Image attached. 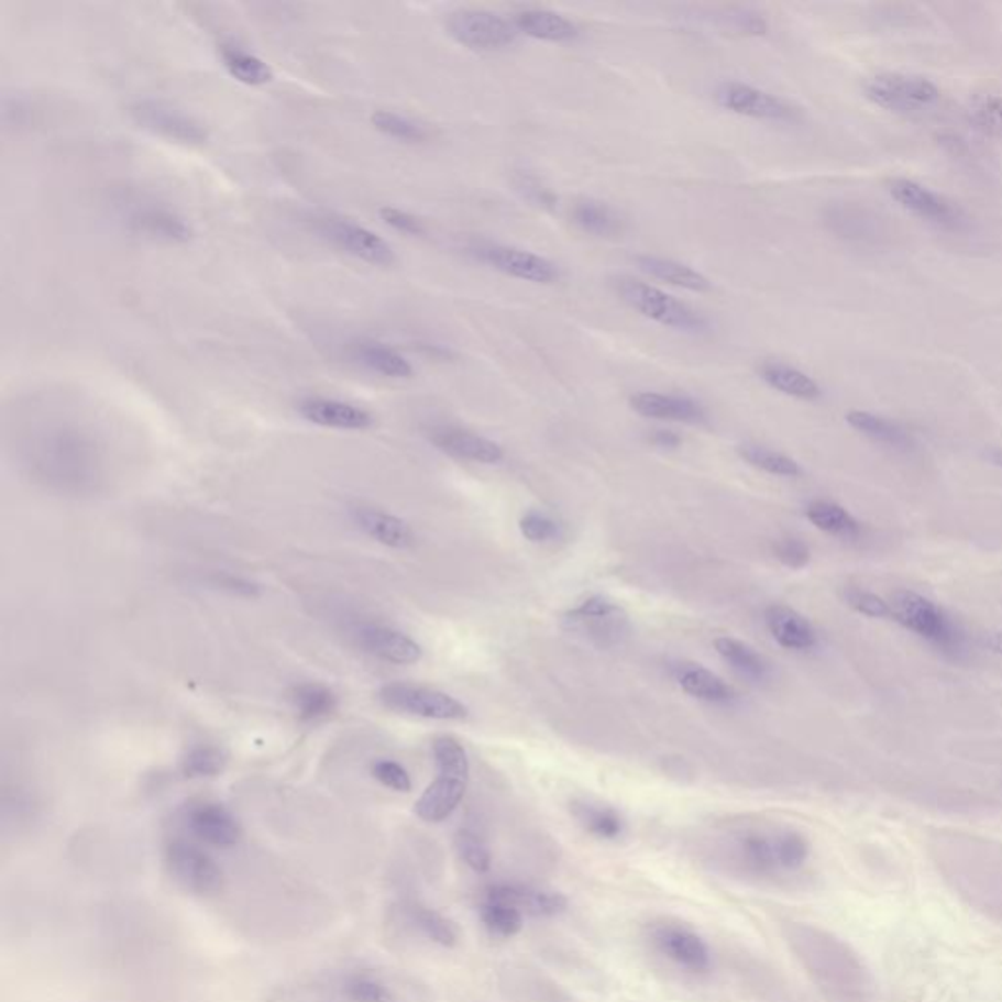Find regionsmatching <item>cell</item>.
I'll list each match as a JSON object with an SVG mask.
<instances>
[{
	"mask_svg": "<svg viewBox=\"0 0 1002 1002\" xmlns=\"http://www.w3.org/2000/svg\"><path fill=\"white\" fill-rule=\"evenodd\" d=\"M378 700L390 711L421 719L464 720L469 717V707L462 701L416 683H386L378 692Z\"/></svg>",
	"mask_w": 1002,
	"mask_h": 1002,
	"instance_id": "8",
	"label": "cell"
},
{
	"mask_svg": "<svg viewBox=\"0 0 1002 1002\" xmlns=\"http://www.w3.org/2000/svg\"><path fill=\"white\" fill-rule=\"evenodd\" d=\"M469 251L482 263L524 283L554 284L560 278L559 266L525 249L478 241L472 243Z\"/></svg>",
	"mask_w": 1002,
	"mask_h": 1002,
	"instance_id": "12",
	"label": "cell"
},
{
	"mask_svg": "<svg viewBox=\"0 0 1002 1002\" xmlns=\"http://www.w3.org/2000/svg\"><path fill=\"white\" fill-rule=\"evenodd\" d=\"M26 461L37 480L59 492L85 494L97 488V444L75 427H47L26 447Z\"/></svg>",
	"mask_w": 1002,
	"mask_h": 1002,
	"instance_id": "1",
	"label": "cell"
},
{
	"mask_svg": "<svg viewBox=\"0 0 1002 1002\" xmlns=\"http://www.w3.org/2000/svg\"><path fill=\"white\" fill-rule=\"evenodd\" d=\"M404 914L408 923L416 928L427 940L433 942L441 948H454L459 944V931L451 918L439 913L431 906L423 905L419 901H406L404 903Z\"/></svg>",
	"mask_w": 1002,
	"mask_h": 1002,
	"instance_id": "32",
	"label": "cell"
},
{
	"mask_svg": "<svg viewBox=\"0 0 1002 1002\" xmlns=\"http://www.w3.org/2000/svg\"><path fill=\"white\" fill-rule=\"evenodd\" d=\"M515 187L535 206L554 208V205H557V196L552 195L539 178L532 177L529 173H519L515 177Z\"/></svg>",
	"mask_w": 1002,
	"mask_h": 1002,
	"instance_id": "52",
	"label": "cell"
},
{
	"mask_svg": "<svg viewBox=\"0 0 1002 1002\" xmlns=\"http://www.w3.org/2000/svg\"><path fill=\"white\" fill-rule=\"evenodd\" d=\"M454 848L459 851L461 860L471 868L474 873H488L492 870V851L488 844L480 834L474 833L472 828H461L454 836Z\"/></svg>",
	"mask_w": 1002,
	"mask_h": 1002,
	"instance_id": "44",
	"label": "cell"
},
{
	"mask_svg": "<svg viewBox=\"0 0 1002 1002\" xmlns=\"http://www.w3.org/2000/svg\"><path fill=\"white\" fill-rule=\"evenodd\" d=\"M517 32L542 42H572L580 36V30L572 20L564 19L559 12L542 9L521 10L514 20Z\"/></svg>",
	"mask_w": 1002,
	"mask_h": 1002,
	"instance_id": "26",
	"label": "cell"
},
{
	"mask_svg": "<svg viewBox=\"0 0 1002 1002\" xmlns=\"http://www.w3.org/2000/svg\"><path fill=\"white\" fill-rule=\"evenodd\" d=\"M381 218L384 220V223H388L392 230L399 231V233H406V235H426V225L423 222L416 218L414 213L406 212V210H399V208H392V206H386L382 208Z\"/></svg>",
	"mask_w": 1002,
	"mask_h": 1002,
	"instance_id": "53",
	"label": "cell"
},
{
	"mask_svg": "<svg viewBox=\"0 0 1002 1002\" xmlns=\"http://www.w3.org/2000/svg\"><path fill=\"white\" fill-rule=\"evenodd\" d=\"M991 461L997 462V464H1002V451H993Z\"/></svg>",
	"mask_w": 1002,
	"mask_h": 1002,
	"instance_id": "57",
	"label": "cell"
},
{
	"mask_svg": "<svg viewBox=\"0 0 1002 1002\" xmlns=\"http://www.w3.org/2000/svg\"><path fill=\"white\" fill-rule=\"evenodd\" d=\"M730 26L735 27L740 34L748 36H763L768 32V22L762 14L752 12V10H730L728 16H725Z\"/></svg>",
	"mask_w": 1002,
	"mask_h": 1002,
	"instance_id": "54",
	"label": "cell"
},
{
	"mask_svg": "<svg viewBox=\"0 0 1002 1002\" xmlns=\"http://www.w3.org/2000/svg\"><path fill=\"white\" fill-rule=\"evenodd\" d=\"M433 758L437 778L417 799L414 811L421 821L437 825L453 815L466 795L471 781V760L461 740L451 735L433 740Z\"/></svg>",
	"mask_w": 1002,
	"mask_h": 1002,
	"instance_id": "2",
	"label": "cell"
},
{
	"mask_svg": "<svg viewBox=\"0 0 1002 1002\" xmlns=\"http://www.w3.org/2000/svg\"><path fill=\"white\" fill-rule=\"evenodd\" d=\"M371 773L376 781H381L384 788L398 793H409L411 791V775L401 763L394 760H378L373 763Z\"/></svg>",
	"mask_w": 1002,
	"mask_h": 1002,
	"instance_id": "49",
	"label": "cell"
},
{
	"mask_svg": "<svg viewBox=\"0 0 1002 1002\" xmlns=\"http://www.w3.org/2000/svg\"><path fill=\"white\" fill-rule=\"evenodd\" d=\"M760 378L773 390L781 392V394L791 396V398L813 401V399H818L823 396L818 382L815 378H811L807 373L791 366V364L766 361L760 366Z\"/></svg>",
	"mask_w": 1002,
	"mask_h": 1002,
	"instance_id": "30",
	"label": "cell"
},
{
	"mask_svg": "<svg viewBox=\"0 0 1002 1002\" xmlns=\"http://www.w3.org/2000/svg\"><path fill=\"white\" fill-rule=\"evenodd\" d=\"M218 55L222 59L223 69L243 85L263 87L275 79V73L265 59H261L257 54L249 52L235 42H223L218 45Z\"/></svg>",
	"mask_w": 1002,
	"mask_h": 1002,
	"instance_id": "29",
	"label": "cell"
},
{
	"mask_svg": "<svg viewBox=\"0 0 1002 1002\" xmlns=\"http://www.w3.org/2000/svg\"><path fill=\"white\" fill-rule=\"evenodd\" d=\"M737 453L746 464H750L766 474H772V476L799 478L803 474L797 461H793L788 454L773 451L770 447H763V444H738Z\"/></svg>",
	"mask_w": 1002,
	"mask_h": 1002,
	"instance_id": "39",
	"label": "cell"
},
{
	"mask_svg": "<svg viewBox=\"0 0 1002 1002\" xmlns=\"http://www.w3.org/2000/svg\"><path fill=\"white\" fill-rule=\"evenodd\" d=\"M715 650L738 675H742L746 680L763 682L770 675V662L742 640L719 637L715 640Z\"/></svg>",
	"mask_w": 1002,
	"mask_h": 1002,
	"instance_id": "34",
	"label": "cell"
},
{
	"mask_svg": "<svg viewBox=\"0 0 1002 1002\" xmlns=\"http://www.w3.org/2000/svg\"><path fill=\"white\" fill-rule=\"evenodd\" d=\"M773 554L783 566L791 568V570H801V568L807 566L808 562H811V549L805 542L801 541V539H795V537H785V539H780V541L775 542L773 544Z\"/></svg>",
	"mask_w": 1002,
	"mask_h": 1002,
	"instance_id": "50",
	"label": "cell"
},
{
	"mask_svg": "<svg viewBox=\"0 0 1002 1002\" xmlns=\"http://www.w3.org/2000/svg\"><path fill=\"white\" fill-rule=\"evenodd\" d=\"M967 118L979 132L1002 140V92L976 95L967 104Z\"/></svg>",
	"mask_w": 1002,
	"mask_h": 1002,
	"instance_id": "41",
	"label": "cell"
},
{
	"mask_svg": "<svg viewBox=\"0 0 1002 1002\" xmlns=\"http://www.w3.org/2000/svg\"><path fill=\"white\" fill-rule=\"evenodd\" d=\"M740 858L748 871H752L756 876H772L775 871H780L773 836L746 834L745 838L740 840Z\"/></svg>",
	"mask_w": 1002,
	"mask_h": 1002,
	"instance_id": "42",
	"label": "cell"
},
{
	"mask_svg": "<svg viewBox=\"0 0 1002 1002\" xmlns=\"http://www.w3.org/2000/svg\"><path fill=\"white\" fill-rule=\"evenodd\" d=\"M572 815L587 834L599 840H619L627 830L621 813L607 805L576 801L572 805Z\"/></svg>",
	"mask_w": 1002,
	"mask_h": 1002,
	"instance_id": "36",
	"label": "cell"
},
{
	"mask_svg": "<svg viewBox=\"0 0 1002 1002\" xmlns=\"http://www.w3.org/2000/svg\"><path fill=\"white\" fill-rule=\"evenodd\" d=\"M572 222L594 238H617L625 230L621 213L594 198L577 200L576 205L572 206Z\"/></svg>",
	"mask_w": 1002,
	"mask_h": 1002,
	"instance_id": "31",
	"label": "cell"
},
{
	"mask_svg": "<svg viewBox=\"0 0 1002 1002\" xmlns=\"http://www.w3.org/2000/svg\"><path fill=\"white\" fill-rule=\"evenodd\" d=\"M208 582H210L213 587H218V590L228 592V594L231 595L251 597V599L261 595V586L255 584L253 580L238 576V574H231V572H212V574L208 576Z\"/></svg>",
	"mask_w": 1002,
	"mask_h": 1002,
	"instance_id": "51",
	"label": "cell"
},
{
	"mask_svg": "<svg viewBox=\"0 0 1002 1002\" xmlns=\"http://www.w3.org/2000/svg\"><path fill=\"white\" fill-rule=\"evenodd\" d=\"M678 683L683 692L695 700L715 705H728L737 700V692L720 675L711 672L700 664H685L678 668Z\"/></svg>",
	"mask_w": 1002,
	"mask_h": 1002,
	"instance_id": "28",
	"label": "cell"
},
{
	"mask_svg": "<svg viewBox=\"0 0 1002 1002\" xmlns=\"http://www.w3.org/2000/svg\"><path fill=\"white\" fill-rule=\"evenodd\" d=\"M429 441L436 444L441 453L449 454L459 461L478 462V464H497L504 461L502 444L488 437L478 436L469 429L454 426L433 427L429 431Z\"/></svg>",
	"mask_w": 1002,
	"mask_h": 1002,
	"instance_id": "20",
	"label": "cell"
},
{
	"mask_svg": "<svg viewBox=\"0 0 1002 1002\" xmlns=\"http://www.w3.org/2000/svg\"><path fill=\"white\" fill-rule=\"evenodd\" d=\"M635 261H637V265H639L642 273H647V275L657 278V280H662V283L683 288V290L709 293L711 288H713V283L707 276L700 273V271H695L693 266L683 265V263L674 261V258L639 255Z\"/></svg>",
	"mask_w": 1002,
	"mask_h": 1002,
	"instance_id": "27",
	"label": "cell"
},
{
	"mask_svg": "<svg viewBox=\"0 0 1002 1002\" xmlns=\"http://www.w3.org/2000/svg\"><path fill=\"white\" fill-rule=\"evenodd\" d=\"M519 531L527 541L539 544V542L557 541L562 532V525L552 515L539 511V509H529L519 519Z\"/></svg>",
	"mask_w": 1002,
	"mask_h": 1002,
	"instance_id": "47",
	"label": "cell"
},
{
	"mask_svg": "<svg viewBox=\"0 0 1002 1002\" xmlns=\"http://www.w3.org/2000/svg\"><path fill=\"white\" fill-rule=\"evenodd\" d=\"M805 517L811 524L815 525L818 531L828 532L833 537L840 539H858L861 532V525L846 507L838 506L834 502L826 499H815L805 507Z\"/></svg>",
	"mask_w": 1002,
	"mask_h": 1002,
	"instance_id": "35",
	"label": "cell"
},
{
	"mask_svg": "<svg viewBox=\"0 0 1002 1002\" xmlns=\"http://www.w3.org/2000/svg\"><path fill=\"white\" fill-rule=\"evenodd\" d=\"M341 993L349 1002H392L388 984L371 973H351L341 983Z\"/></svg>",
	"mask_w": 1002,
	"mask_h": 1002,
	"instance_id": "45",
	"label": "cell"
},
{
	"mask_svg": "<svg viewBox=\"0 0 1002 1002\" xmlns=\"http://www.w3.org/2000/svg\"><path fill=\"white\" fill-rule=\"evenodd\" d=\"M888 192L896 205L918 216L926 222L938 223L944 228H954L961 222L959 208L951 205L944 196L936 195L931 188L911 178L896 177L888 183Z\"/></svg>",
	"mask_w": 1002,
	"mask_h": 1002,
	"instance_id": "16",
	"label": "cell"
},
{
	"mask_svg": "<svg viewBox=\"0 0 1002 1002\" xmlns=\"http://www.w3.org/2000/svg\"><path fill=\"white\" fill-rule=\"evenodd\" d=\"M773 846H775V858H778L780 870L795 871L803 868L811 854L807 838L795 830H783V833L775 834Z\"/></svg>",
	"mask_w": 1002,
	"mask_h": 1002,
	"instance_id": "46",
	"label": "cell"
},
{
	"mask_svg": "<svg viewBox=\"0 0 1002 1002\" xmlns=\"http://www.w3.org/2000/svg\"><path fill=\"white\" fill-rule=\"evenodd\" d=\"M353 637L364 652L390 664H416L423 657V648L416 640L381 623H359L353 629Z\"/></svg>",
	"mask_w": 1002,
	"mask_h": 1002,
	"instance_id": "18",
	"label": "cell"
},
{
	"mask_svg": "<svg viewBox=\"0 0 1002 1002\" xmlns=\"http://www.w3.org/2000/svg\"><path fill=\"white\" fill-rule=\"evenodd\" d=\"M480 921L484 928L496 936V938H514L519 932L524 931V914L519 913L514 905L504 903L499 899L482 895L478 905Z\"/></svg>",
	"mask_w": 1002,
	"mask_h": 1002,
	"instance_id": "38",
	"label": "cell"
},
{
	"mask_svg": "<svg viewBox=\"0 0 1002 1002\" xmlns=\"http://www.w3.org/2000/svg\"><path fill=\"white\" fill-rule=\"evenodd\" d=\"M648 441L658 447V449H678L682 444V437L678 436L672 429H654L650 436H648Z\"/></svg>",
	"mask_w": 1002,
	"mask_h": 1002,
	"instance_id": "55",
	"label": "cell"
},
{
	"mask_svg": "<svg viewBox=\"0 0 1002 1002\" xmlns=\"http://www.w3.org/2000/svg\"><path fill=\"white\" fill-rule=\"evenodd\" d=\"M844 602L846 605L860 615L871 617V619H891L893 621V609L888 599L881 595L861 590V587H846L844 590Z\"/></svg>",
	"mask_w": 1002,
	"mask_h": 1002,
	"instance_id": "48",
	"label": "cell"
},
{
	"mask_svg": "<svg viewBox=\"0 0 1002 1002\" xmlns=\"http://www.w3.org/2000/svg\"><path fill=\"white\" fill-rule=\"evenodd\" d=\"M615 290L632 310L664 328L683 333H705L709 329V321L703 313L652 284L630 276H619L615 280Z\"/></svg>",
	"mask_w": 1002,
	"mask_h": 1002,
	"instance_id": "4",
	"label": "cell"
},
{
	"mask_svg": "<svg viewBox=\"0 0 1002 1002\" xmlns=\"http://www.w3.org/2000/svg\"><path fill=\"white\" fill-rule=\"evenodd\" d=\"M984 645H987V648H991L993 652H997V654H1002V630H999V632H989V635L984 637Z\"/></svg>",
	"mask_w": 1002,
	"mask_h": 1002,
	"instance_id": "56",
	"label": "cell"
},
{
	"mask_svg": "<svg viewBox=\"0 0 1002 1002\" xmlns=\"http://www.w3.org/2000/svg\"><path fill=\"white\" fill-rule=\"evenodd\" d=\"M125 223L130 231L140 238L170 245H183L195 235V230L187 218L167 206H135L132 212L128 213Z\"/></svg>",
	"mask_w": 1002,
	"mask_h": 1002,
	"instance_id": "17",
	"label": "cell"
},
{
	"mask_svg": "<svg viewBox=\"0 0 1002 1002\" xmlns=\"http://www.w3.org/2000/svg\"><path fill=\"white\" fill-rule=\"evenodd\" d=\"M128 112L140 128L169 142L202 145L208 140V128L196 115L165 100L140 98L130 104Z\"/></svg>",
	"mask_w": 1002,
	"mask_h": 1002,
	"instance_id": "9",
	"label": "cell"
},
{
	"mask_svg": "<svg viewBox=\"0 0 1002 1002\" xmlns=\"http://www.w3.org/2000/svg\"><path fill=\"white\" fill-rule=\"evenodd\" d=\"M223 768H225V755L218 746L212 745L192 746L180 762V770L190 780L216 778L223 772Z\"/></svg>",
	"mask_w": 1002,
	"mask_h": 1002,
	"instance_id": "43",
	"label": "cell"
},
{
	"mask_svg": "<svg viewBox=\"0 0 1002 1002\" xmlns=\"http://www.w3.org/2000/svg\"><path fill=\"white\" fill-rule=\"evenodd\" d=\"M763 621L772 639L790 652H811L818 647V635L813 623L790 605L773 604L766 607Z\"/></svg>",
	"mask_w": 1002,
	"mask_h": 1002,
	"instance_id": "23",
	"label": "cell"
},
{
	"mask_svg": "<svg viewBox=\"0 0 1002 1002\" xmlns=\"http://www.w3.org/2000/svg\"><path fill=\"white\" fill-rule=\"evenodd\" d=\"M294 709L298 719L311 720L328 719L338 711V695L323 683L308 682L296 685L290 692Z\"/></svg>",
	"mask_w": 1002,
	"mask_h": 1002,
	"instance_id": "37",
	"label": "cell"
},
{
	"mask_svg": "<svg viewBox=\"0 0 1002 1002\" xmlns=\"http://www.w3.org/2000/svg\"><path fill=\"white\" fill-rule=\"evenodd\" d=\"M346 355L368 373L382 378L406 381L414 376V364L394 346L368 338H356L346 343Z\"/></svg>",
	"mask_w": 1002,
	"mask_h": 1002,
	"instance_id": "22",
	"label": "cell"
},
{
	"mask_svg": "<svg viewBox=\"0 0 1002 1002\" xmlns=\"http://www.w3.org/2000/svg\"><path fill=\"white\" fill-rule=\"evenodd\" d=\"M185 825L198 843L220 850L235 848L243 836L240 821L230 808L213 801H196L188 805L185 811Z\"/></svg>",
	"mask_w": 1002,
	"mask_h": 1002,
	"instance_id": "15",
	"label": "cell"
},
{
	"mask_svg": "<svg viewBox=\"0 0 1002 1002\" xmlns=\"http://www.w3.org/2000/svg\"><path fill=\"white\" fill-rule=\"evenodd\" d=\"M165 868L178 888L198 896L220 895L225 888V873L210 851L187 838H173L165 844Z\"/></svg>",
	"mask_w": 1002,
	"mask_h": 1002,
	"instance_id": "6",
	"label": "cell"
},
{
	"mask_svg": "<svg viewBox=\"0 0 1002 1002\" xmlns=\"http://www.w3.org/2000/svg\"><path fill=\"white\" fill-rule=\"evenodd\" d=\"M650 942L665 959H670L685 973L695 977L709 976L713 969L709 946L692 928L683 924H657L650 932Z\"/></svg>",
	"mask_w": 1002,
	"mask_h": 1002,
	"instance_id": "14",
	"label": "cell"
},
{
	"mask_svg": "<svg viewBox=\"0 0 1002 1002\" xmlns=\"http://www.w3.org/2000/svg\"><path fill=\"white\" fill-rule=\"evenodd\" d=\"M351 519L364 535H368L373 541L381 542L384 547L406 550L416 544V532L411 525L388 511H382L376 507L353 506Z\"/></svg>",
	"mask_w": 1002,
	"mask_h": 1002,
	"instance_id": "25",
	"label": "cell"
},
{
	"mask_svg": "<svg viewBox=\"0 0 1002 1002\" xmlns=\"http://www.w3.org/2000/svg\"><path fill=\"white\" fill-rule=\"evenodd\" d=\"M863 92L873 104L896 114H918L940 100V89L931 79L911 73H878L866 80Z\"/></svg>",
	"mask_w": 1002,
	"mask_h": 1002,
	"instance_id": "7",
	"label": "cell"
},
{
	"mask_svg": "<svg viewBox=\"0 0 1002 1002\" xmlns=\"http://www.w3.org/2000/svg\"><path fill=\"white\" fill-rule=\"evenodd\" d=\"M564 623L570 630L586 635L597 647L604 648L619 645L629 632V621L621 605L615 604L605 595H592L576 607L568 609Z\"/></svg>",
	"mask_w": 1002,
	"mask_h": 1002,
	"instance_id": "11",
	"label": "cell"
},
{
	"mask_svg": "<svg viewBox=\"0 0 1002 1002\" xmlns=\"http://www.w3.org/2000/svg\"><path fill=\"white\" fill-rule=\"evenodd\" d=\"M298 414L313 426L341 429V431H364L374 426V416L368 409L345 399L308 396L300 399Z\"/></svg>",
	"mask_w": 1002,
	"mask_h": 1002,
	"instance_id": "19",
	"label": "cell"
},
{
	"mask_svg": "<svg viewBox=\"0 0 1002 1002\" xmlns=\"http://www.w3.org/2000/svg\"><path fill=\"white\" fill-rule=\"evenodd\" d=\"M444 27L456 44L476 52H497L509 47L519 34L514 22L488 10H454L447 16Z\"/></svg>",
	"mask_w": 1002,
	"mask_h": 1002,
	"instance_id": "10",
	"label": "cell"
},
{
	"mask_svg": "<svg viewBox=\"0 0 1002 1002\" xmlns=\"http://www.w3.org/2000/svg\"><path fill=\"white\" fill-rule=\"evenodd\" d=\"M484 895L509 903L524 916H532V918H554L568 909V899L559 891L521 885V883H494L488 889H484Z\"/></svg>",
	"mask_w": 1002,
	"mask_h": 1002,
	"instance_id": "21",
	"label": "cell"
},
{
	"mask_svg": "<svg viewBox=\"0 0 1002 1002\" xmlns=\"http://www.w3.org/2000/svg\"><path fill=\"white\" fill-rule=\"evenodd\" d=\"M310 230L328 241L341 253L359 258L374 266H392L396 263V251L378 233L363 223L333 212H313L306 218Z\"/></svg>",
	"mask_w": 1002,
	"mask_h": 1002,
	"instance_id": "5",
	"label": "cell"
},
{
	"mask_svg": "<svg viewBox=\"0 0 1002 1002\" xmlns=\"http://www.w3.org/2000/svg\"><path fill=\"white\" fill-rule=\"evenodd\" d=\"M371 122L378 132L386 137L404 143H426L431 137L427 125L417 122L409 115L399 114L394 110H376L371 115Z\"/></svg>",
	"mask_w": 1002,
	"mask_h": 1002,
	"instance_id": "40",
	"label": "cell"
},
{
	"mask_svg": "<svg viewBox=\"0 0 1002 1002\" xmlns=\"http://www.w3.org/2000/svg\"><path fill=\"white\" fill-rule=\"evenodd\" d=\"M630 408L639 416L658 421H678V423H703L707 411L700 401L690 396L660 394V392H639L630 396Z\"/></svg>",
	"mask_w": 1002,
	"mask_h": 1002,
	"instance_id": "24",
	"label": "cell"
},
{
	"mask_svg": "<svg viewBox=\"0 0 1002 1002\" xmlns=\"http://www.w3.org/2000/svg\"><path fill=\"white\" fill-rule=\"evenodd\" d=\"M713 97L723 110L737 115H746L752 120L795 122L799 118L797 108L788 100L775 97L768 90L756 89L752 85L737 82V80L720 82Z\"/></svg>",
	"mask_w": 1002,
	"mask_h": 1002,
	"instance_id": "13",
	"label": "cell"
},
{
	"mask_svg": "<svg viewBox=\"0 0 1002 1002\" xmlns=\"http://www.w3.org/2000/svg\"><path fill=\"white\" fill-rule=\"evenodd\" d=\"M893 609V621L914 632L916 637L931 642L934 647L959 657L966 652V632L944 607L931 602L928 597L911 592L896 590L889 599Z\"/></svg>",
	"mask_w": 1002,
	"mask_h": 1002,
	"instance_id": "3",
	"label": "cell"
},
{
	"mask_svg": "<svg viewBox=\"0 0 1002 1002\" xmlns=\"http://www.w3.org/2000/svg\"><path fill=\"white\" fill-rule=\"evenodd\" d=\"M846 421L851 429H856L861 436L870 437L871 441H876V443L885 444V447L899 449V451L913 449V437L906 433L905 427L899 426L888 417L854 409V411H848Z\"/></svg>",
	"mask_w": 1002,
	"mask_h": 1002,
	"instance_id": "33",
	"label": "cell"
}]
</instances>
